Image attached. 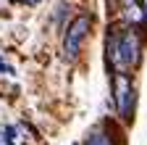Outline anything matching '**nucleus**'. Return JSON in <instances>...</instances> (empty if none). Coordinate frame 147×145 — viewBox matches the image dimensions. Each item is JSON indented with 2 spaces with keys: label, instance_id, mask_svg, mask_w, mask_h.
<instances>
[{
  "label": "nucleus",
  "instance_id": "obj_1",
  "mask_svg": "<svg viewBox=\"0 0 147 145\" xmlns=\"http://www.w3.org/2000/svg\"><path fill=\"white\" fill-rule=\"evenodd\" d=\"M87 34H89V16H76L68 24L66 34H63V56L68 61H74L82 53V45L87 40Z\"/></svg>",
  "mask_w": 147,
  "mask_h": 145
},
{
  "label": "nucleus",
  "instance_id": "obj_2",
  "mask_svg": "<svg viewBox=\"0 0 147 145\" xmlns=\"http://www.w3.org/2000/svg\"><path fill=\"white\" fill-rule=\"evenodd\" d=\"M116 103H118V111L123 119H131V106H134V90L131 82H129L126 74L116 77Z\"/></svg>",
  "mask_w": 147,
  "mask_h": 145
},
{
  "label": "nucleus",
  "instance_id": "obj_3",
  "mask_svg": "<svg viewBox=\"0 0 147 145\" xmlns=\"http://www.w3.org/2000/svg\"><path fill=\"white\" fill-rule=\"evenodd\" d=\"M84 145H113V142H110V137H108L105 132H95V135H92Z\"/></svg>",
  "mask_w": 147,
  "mask_h": 145
},
{
  "label": "nucleus",
  "instance_id": "obj_4",
  "mask_svg": "<svg viewBox=\"0 0 147 145\" xmlns=\"http://www.w3.org/2000/svg\"><path fill=\"white\" fill-rule=\"evenodd\" d=\"M0 71H3V74H13V69H11V66H8L3 58H0Z\"/></svg>",
  "mask_w": 147,
  "mask_h": 145
},
{
  "label": "nucleus",
  "instance_id": "obj_5",
  "mask_svg": "<svg viewBox=\"0 0 147 145\" xmlns=\"http://www.w3.org/2000/svg\"><path fill=\"white\" fill-rule=\"evenodd\" d=\"M0 145H5V142H3V135H0Z\"/></svg>",
  "mask_w": 147,
  "mask_h": 145
},
{
  "label": "nucleus",
  "instance_id": "obj_6",
  "mask_svg": "<svg viewBox=\"0 0 147 145\" xmlns=\"http://www.w3.org/2000/svg\"><path fill=\"white\" fill-rule=\"evenodd\" d=\"M29 3H40V0H29Z\"/></svg>",
  "mask_w": 147,
  "mask_h": 145
}]
</instances>
